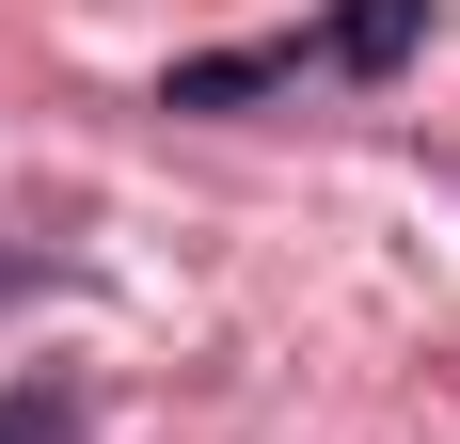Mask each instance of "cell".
<instances>
[{
    "label": "cell",
    "mask_w": 460,
    "mask_h": 444,
    "mask_svg": "<svg viewBox=\"0 0 460 444\" xmlns=\"http://www.w3.org/2000/svg\"><path fill=\"white\" fill-rule=\"evenodd\" d=\"M413 32H429V0H333V16H302V32H270V48L175 64V111H223V95H270V80H397Z\"/></svg>",
    "instance_id": "obj_1"
},
{
    "label": "cell",
    "mask_w": 460,
    "mask_h": 444,
    "mask_svg": "<svg viewBox=\"0 0 460 444\" xmlns=\"http://www.w3.org/2000/svg\"><path fill=\"white\" fill-rule=\"evenodd\" d=\"M0 444H48V413H32V397H0Z\"/></svg>",
    "instance_id": "obj_2"
}]
</instances>
